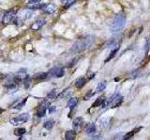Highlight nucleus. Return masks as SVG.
I'll use <instances>...</instances> for the list:
<instances>
[{
    "mask_svg": "<svg viewBox=\"0 0 150 140\" xmlns=\"http://www.w3.org/2000/svg\"><path fill=\"white\" fill-rule=\"evenodd\" d=\"M27 78V74H26V70L25 69H21L16 73V77L15 79L18 81H21V80H25V79Z\"/></svg>",
    "mask_w": 150,
    "mask_h": 140,
    "instance_id": "7",
    "label": "nucleus"
},
{
    "mask_svg": "<svg viewBox=\"0 0 150 140\" xmlns=\"http://www.w3.org/2000/svg\"><path fill=\"white\" fill-rule=\"evenodd\" d=\"M86 133L89 134H91L93 133H95V131H96V126L94 123H89L87 126H86Z\"/></svg>",
    "mask_w": 150,
    "mask_h": 140,
    "instance_id": "22",
    "label": "nucleus"
},
{
    "mask_svg": "<svg viewBox=\"0 0 150 140\" xmlns=\"http://www.w3.org/2000/svg\"><path fill=\"white\" fill-rule=\"evenodd\" d=\"M61 1H62L63 3H67L68 1H69V0H61Z\"/></svg>",
    "mask_w": 150,
    "mask_h": 140,
    "instance_id": "33",
    "label": "nucleus"
},
{
    "mask_svg": "<svg viewBox=\"0 0 150 140\" xmlns=\"http://www.w3.org/2000/svg\"><path fill=\"white\" fill-rule=\"evenodd\" d=\"M93 94H94V92H92V91H89V92H88V93H86V94L84 95L83 100H88L89 98H90Z\"/></svg>",
    "mask_w": 150,
    "mask_h": 140,
    "instance_id": "29",
    "label": "nucleus"
},
{
    "mask_svg": "<svg viewBox=\"0 0 150 140\" xmlns=\"http://www.w3.org/2000/svg\"><path fill=\"white\" fill-rule=\"evenodd\" d=\"M41 0H29V4H34V3H40Z\"/></svg>",
    "mask_w": 150,
    "mask_h": 140,
    "instance_id": "31",
    "label": "nucleus"
},
{
    "mask_svg": "<svg viewBox=\"0 0 150 140\" xmlns=\"http://www.w3.org/2000/svg\"><path fill=\"white\" fill-rule=\"evenodd\" d=\"M16 14H17L16 9H11V10L7 11L6 13H5V15L3 17V20H2L3 24L7 25V24H9L11 22H12L16 17Z\"/></svg>",
    "mask_w": 150,
    "mask_h": 140,
    "instance_id": "4",
    "label": "nucleus"
},
{
    "mask_svg": "<svg viewBox=\"0 0 150 140\" xmlns=\"http://www.w3.org/2000/svg\"><path fill=\"white\" fill-rule=\"evenodd\" d=\"M118 49H119V47L118 46H117V47H115V48L114 49V50H112V51H111V52H110V55L109 56H108V58L105 60V63H107L108 62V61H109V60H111L112 57H114V56L115 55V53L117 52V50H118Z\"/></svg>",
    "mask_w": 150,
    "mask_h": 140,
    "instance_id": "25",
    "label": "nucleus"
},
{
    "mask_svg": "<svg viewBox=\"0 0 150 140\" xmlns=\"http://www.w3.org/2000/svg\"><path fill=\"white\" fill-rule=\"evenodd\" d=\"M126 23V16L124 15L123 13H119L115 17V19L112 22L111 24V31L116 33L119 32L124 28Z\"/></svg>",
    "mask_w": 150,
    "mask_h": 140,
    "instance_id": "2",
    "label": "nucleus"
},
{
    "mask_svg": "<svg viewBox=\"0 0 150 140\" xmlns=\"http://www.w3.org/2000/svg\"><path fill=\"white\" fill-rule=\"evenodd\" d=\"M70 94H71V90L69 88V89H66L64 92H61L60 94L58 95V98H59V99H65V98L69 97Z\"/></svg>",
    "mask_w": 150,
    "mask_h": 140,
    "instance_id": "19",
    "label": "nucleus"
},
{
    "mask_svg": "<svg viewBox=\"0 0 150 140\" xmlns=\"http://www.w3.org/2000/svg\"><path fill=\"white\" fill-rule=\"evenodd\" d=\"M27 7L30 9H40V8H43L45 7V5L40 4V3H34V4H28Z\"/></svg>",
    "mask_w": 150,
    "mask_h": 140,
    "instance_id": "17",
    "label": "nucleus"
},
{
    "mask_svg": "<svg viewBox=\"0 0 150 140\" xmlns=\"http://www.w3.org/2000/svg\"><path fill=\"white\" fill-rule=\"evenodd\" d=\"M36 78L38 79H45L47 78V73H40L36 75Z\"/></svg>",
    "mask_w": 150,
    "mask_h": 140,
    "instance_id": "28",
    "label": "nucleus"
},
{
    "mask_svg": "<svg viewBox=\"0 0 150 140\" xmlns=\"http://www.w3.org/2000/svg\"><path fill=\"white\" fill-rule=\"evenodd\" d=\"M18 90V85L16 83H9L7 85V92L11 94V93L16 92Z\"/></svg>",
    "mask_w": 150,
    "mask_h": 140,
    "instance_id": "10",
    "label": "nucleus"
},
{
    "mask_svg": "<svg viewBox=\"0 0 150 140\" xmlns=\"http://www.w3.org/2000/svg\"><path fill=\"white\" fill-rule=\"evenodd\" d=\"M75 136H76V134H75V131H67L65 134V138L67 140H73L75 138Z\"/></svg>",
    "mask_w": 150,
    "mask_h": 140,
    "instance_id": "18",
    "label": "nucleus"
},
{
    "mask_svg": "<svg viewBox=\"0 0 150 140\" xmlns=\"http://www.w3.org/2000/svg\"><path fill=\"white\" fill-rule=\"evenodd\" d=\"M49 102L47 100H44L42 102V104L39 106V108H38V111H37V116L40 117V118H42V117H44L45 114H46V109L47 107H49Z\"/></svg>",
    "mask_w": 150,
    "mask_h": 140,
    "instance_id": "5",
    "label": "nucleus"
},
{
    "mask_svg": "<svg viewBox=\"0 0 150 140\" xmlns=\"http://www.w3.org/2000/svg\"><path fill=\"white\" fill-rule=\"evenodd\" d=\"M86 82V79L84 78H79L76 81H75V87L80 89V88H83L84 86V84Z\"/></svg>",
    "mask_w": 150,
    "mask_h": 140,
    "instance_id": "16",
    "label": "nucleus"
},
{
    "mask_svg": "<svg viewBox=\"0 0 150 140\" xmlns=\"http://www.w3.org/2000/svg\"><path fill=\"white\" fill-rule=\"evenodd\" d=\"M83 123V118H81V117H78V118L76 119H74L73 120V123H72V127L75 131H77L79 130L80 128L82 127V125Z\"/></svg>",
    "mask_w": 150,
    "mask_h": 140,
    "instance_id": "8",
    "label": "nucleus"
},
{
    "mask_svg": "<svg viewBox=\"0 0 150 140\" xmlns=\"http://www.w3.org/2000/svg\"><path fill=\"white\" fill-rule=\"evenodd\" d=\"M77 103H78V99H77V98H70V99L69 100V102H68L67 106H68L69 108L73 109L74 107L76 106Z\"/></svg>",
    "mask_w": 150,
    "mask_h": 140,
    "instance_id": "21",
    "label": "nucleus"
},
{
    "mask_svg": "<svg viewBox=\"0 0 150 140\" xmlns=\"http://www.w3.org/2000/svg\"><path fill=\"white\" fill-rule=\"evenodd\" d=\"M45 22H46L45 20H42V19H40V20H38V21H36L34 23H33L31 28L33 30H39L40 28H41L45 24Z\"/></svg>",
    "mask_w": 150,
    "mask_h": 140,
    "instance_id": "9",
    "label": "nucleus"
},
{
    "mask_svg": "<svg viewBox=\"0 0 150 140\" xmlns=\"http://www.w3.org/2000/svg\"><path fill=\"white\" fill-rule=\"evenodd\" d=\"M26 102V99H23V100H17L13 103V104L11 106V108H20V107H22L23 105L25 104Z\"/></svg>",
    "mask_w": 150,
    "mask_h": 140,
    "instance_id": "14",
    "label": "nucleus"
},
{
    "mask_svg": "<svg viewBox=\"0 0 150 140\" xmlns=\"http://www.w3.org/2000/svg\"><path fill=\"white\" fill-rule=\"evenodd\" d=\"M32 11L31 9H22V10L19 12L17 18L20 19L21 21H25V20H28V19H30L32 17Z\"/></svg>",
    "mask_w": 150,
    "mask_h": 140,
    "instance_id": "6",
    "label": "nucleus"
},
{
    "mask_svg": "<svg viewBox=\"0 0 150 140\" xmlns=\"http://www.w3.org/2000/svg\"><path fill=\"white\" fill-rule=\"evenodd\" d=\"M3 111H4V109H3V108H1V107H0V115H1V114L3 113Z\"/></svg>",
    "mask_w": 150,
    "mask_h": 140,
    "instance_id": "32",
    "label": "nucleus"
},
{
    "mask_svg": "<svg viewBox=\"0 0 150 140\" xmlns=\"http://www.w3.org/2000/svg\"><path fill=\"white\" fill-rule=\"evenodd\" d=\"M55 96H56V91L55 90H53L52 92H50L48 93V95H47V97H48L49 99H54Z\"/></svg>",
    "mask_w": 150,
    "mask_h": 140,
    "instance_id": "27",
    "label": "nucleus"
},
{
    "mask_svg": "<svg viewBox=\"0 0 150 140\" xmlns=\"http://www.w3.org/2000/svg\"><path fill=\"white\" fill-rule=\"evenodd\" d=\"M141 129H142V127H140V128H135L133 131H130V132H129L128 134H125V136H124L123 138H124V139H129V138H131V137H133V136H134V134H135L136 133H138Z\"/></svg>",
    "mask_w": 150,
    "mask_h": 140,
    "instance_id": "20",
    "label": "nucleus"
},
{
    "mask_svg": "<svg viewBox=\"0 0 150 140\" xmlns=\"http://www.w3.org/2000/svg\"><path fill=\"white\" fill-rule=\"evenodd\" d=\"M55 110H56V107H55L54 106H51L48 107V112H49L50 114H52V113H54V112H55Z\"/></svg>",
    "mask_w": 150,
    "mask_h": 140,
    "instance_id": "30",
    "label": "nucleus"
},
{
    "mask_svg": "<svg viewBox=\"0 0 150 140\" xmlns=\"http://www.w3.org/2000/svg\"><path fill=\"white\" fill-rule=\"evenodd\" d=\"M43 8H44V11H45L46 13L52 14V13H54V12L55 11L56 7H55V5H54V4L50 3V4H48V5H45V7H44Z\"/></svg>",
    "mask_w": 150,
    "mask_h": 140,
    "instance_id": "11",
    "label": "nucleus"
},
{
    "mask_svg": "<svg viewBox=\"0 0 150 140\" xmlns=\"http://www.w3.org/2000/svg\"><path fill=\"white\" fill-rule=\"evenodd\" d=\"M54 120L53 119H49V120H45V123L43 124L44 128L47 130H52L54 127Z\"/></svg>",
    "mask_w": 150,
    "mask_h": 140,
    "instance_id": "15",
    "label": "nucleus"
},
{
    "mask_svg": "<svg viewBox=\"0 0 150 140\" xmlns=\"http://www.w3.org/2000/svg\"><path fill=\"white\" fill-rule=\"evenodd\" d=\"M106 88V81H102V82H100L98 84V86L96 88V91L95 92H102L104 89Z\"/></svg>",
    "mask_w": 150,
    "mask_h": 140,
    "instance_id": "23",
    "label": "nucleus"
},
{
    "mask_svg": "<svg viewBox=\"0 0 150 140\" xmlns=\"http://www.w3.org/2000/svg\"><path fill=\"white\" fill-rule=\"evenodd\" d=\"M29 120V114L28 113H23L21 115H19L17 117H15V118L11 119V120H9V123H11L12 125H21L23 123H26V121Z\"/></svg>",
    "mask_w": 150,
    "mask_h": 140,
    "instance_id": "3",
    "label": "nucleus"
},
{
    "mask_svg": "<svg viewBox=\"0 0 150 140\" xmlns=\"http://www.w3.org/2000/svg\"><path fill=\"white\" fill-rule=\"evenodd\" d=\"M150 50V36L146 37V41H145V45H144V50L145 52H148V50Z\"/></svg>",
    "mask_w": 150,
    "mask_h": 140,
    "instance_id": "26",
    "label": "nucleus"
},
{
    "mask_svg": "<svg viewBox=\"0 0 150 140\" xmlns=\"http://www.w3.org/2000/svg\"><path fill=\"white\" fill-rule=\"evenodd\" d=\"M26 133V130L25 128H17L15 131H14V134L17 135V136H22Z\"/></svg>",
    "mask_w": 150,
    "mask_h": 140,
    "instance_id": "24",
    "label": "nucleus"
},
{
    "mask_svg": "<svg viewBox=\"0 0 150 140\" xmlns=\"http://www.w3.org/2000/svg\"><path fill=\"white\" fill-rule=\"evenodd\" d=\"M52 74H53V76H54L55 78H61V77H63V75H64V69L61 67L54 68L53 71H52Z\"/></svg>",
    "mask_w": 150,
    "mask_h": 140,
    "instance_id": "12",
    "label": "nucleus"
},
{
    "mask_svg": "<svg viewBox=\"0 0 150 140\" xmlns=\"http://www.w3.org/2000/svg\"><path fill=\"white\" fill-rule=\"evenodd\" d=\"M104 103H105V97L104 96H100V97H98V99H96V101L93 103L92 106L93 107H98V106H102Z\"/></svg>",
    "mask_w": 150,
    "mask_h": 140,
    "instance_id": "13",
    "label": "nucleus"
},
{
    "mask_svg": "<svg viewBox=\"0 0 150 140\" xmlns=\"http://www.w3.org/2000/svg\"><path fill=\"white\" fill-rule=\"evenodd\" d=\"M93 42V37L92 36H87L86 38H82L78 40L77 42H75L74 45L72 46V48L70 49V51L74 53H78L80 51H83L86 49H87L89 46L92 44Z\"/></svg>",
    "mask_w": 150,
    "mask_h": 140,
    "instance_id": "1",
    "label": "nucleus"
}]
</instances>
